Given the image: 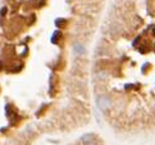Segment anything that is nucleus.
I'll return each mask as SVG.
<instances>
[{"label": "nucleus", "instance_id": "nucleus-3", "mask_svg": "<svg viewBox=\"0 0 155 145\" xmlns=\"http://www.w3.org/2000/svg\"><path fill=\"white\" fill-rule=\"evenodd\" d=\"M74 51H75V54H78V55H83V54L85 53V49H84V46H83L81 44H75V45H74Z\"/></svg>", "mask_w": 155, "mask_h": 145}, {"label": "nucleus", "instance_id": "nucleus-2", "mask_svg": "<svg viewBox=\"0 0 155 145\" xmlns=\"http://www.w3.org/2000/svg\"><path fill=\"white\" fill-rule=\"evenodd\" d=\"M81 141L84 145H96V141H95V137L93 134H86L81 138Z\"/></svg>", "mask_w": 155, "mask_h": 145}, {"label": "nucleus", "instance_id": "nucleus-1", "mask_svg": "<svg viewBox=\"0 0 155 145\" xmlns=\"http://www.w3.org/2000/svg\"><path fill=\"white\" fill-rule=\"evenodd\" d=\"M96 104H98V108L101 111L108 110L111 106V101H110V99L108 98V96H99L98 100H96Z\"/></svg>", "mask_w": 155, "mask_h": 145}]
</instances>
